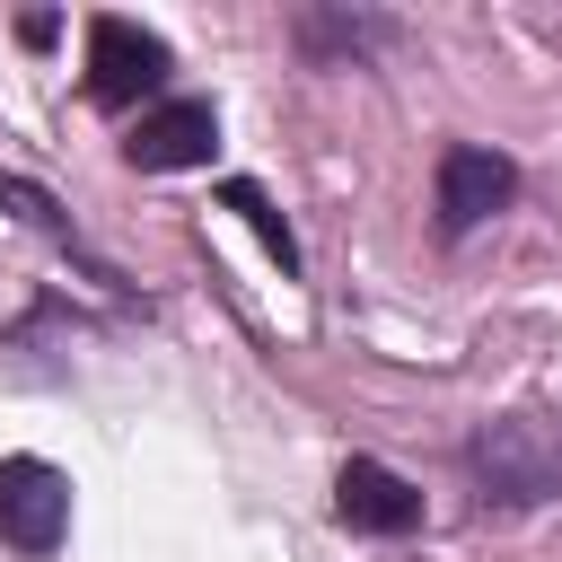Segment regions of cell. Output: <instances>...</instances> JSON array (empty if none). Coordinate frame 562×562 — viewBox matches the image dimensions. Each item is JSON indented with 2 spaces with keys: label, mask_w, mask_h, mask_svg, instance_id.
<instances>
[{
  "label": "cell",
  "mask_w": 562,
  "mask_h": 562,
  "mask_svg": "<svg viewBox=\"0 0 562 562\" xmlns=\"http://www.w3.org/2000/svg\"><path fill=\"white\" fill-rule=\"evenodd\" d=\"M228 211H246V228H255V237H263L281 263H299V237H290V220L263 202V184H228Z\"/></svg>",
  "instance_id": "cell-6"
},
{
  "label": "cell",
  "mask_w": 562,
  "mask_h": 562,
  "mask_svg": "<svg viewBox=\"0 0 562 562\" xmlns=\"http://www.w3.org/2000/svg\"><path fill=\"white\" fill-rule=\"evenodd\" d=\"M0 202H9V211H26V220H53V202H44L35 184H18V176H0Z\"/></svg>",
  "instance_id": "cell-7"
},
{
  "label": "cell",
  "mask_w": 562,
  "mask_h": 562,
  "mask_svg": "<svg viewBox=\"0 0 562 562\" xmlns=\"http://www.w3.org/2000/svg\"><path fill=\"white\" fill-rule=\"evenodd\" d=\"M149 88H167V44L149 26H132V18H88V97L132 105Z\"/></svg>",
  "instance_id": "cell-1"
},
{
  "label": "cell",
  "mask_w": 562,
  "mask_h": 562,
  "mask_svg": "<svg viewBox=\"0 0 562 562\" xmlns=\"http://www.w3.org/2000/svg\"><path fill=\"white\" fill-rule=\"evenodd\" d=\"M70 527V483L44 457H0V536L18 553H53Z\"/></svg>",
  "instance_id": "cell-2"
},
{
  "label": "cell",
  "mask_w": 562,
  "mask_h": 562,
  "mask_svg": "<svg viewBox=\"0 0 562 562\" xmlns=\"http://www.w3.org/2000/svg\"><path fill=\"white\" fill-rule=\"evenodd\" d=\"M123 149H132V167H149V176H176V167H202V158L220 149V114H211L202 97H176V105H158V114H140Z\"/></svg>",
  "instance_id": "cell-4"
},
{
  "label": "cell",
  "mask_w": 562,
  "mask_h": 562,
  "mask_svg": "<svg viewBox=\"0 0 562 562\" xmlns=\"http://www.w3.org/2000/svg\"><path fill=\"white\" fill-rule=\"evenodd\" d=\"M334 509H342V527H360V536H404V527H422V492H413L404 474H386L378 457H351V465L334 474Z\"/></svg>",
  "instance_id": "cell-5"
},
{
  "label": "cell",
  "mask_w": 562,
  "mask_h": 562,
  "mask_svg": "<svg viewBox=\"0 0 562 562\" xmlns=\"http://www.w3.org/2000/svg\"><path fill=\"white\" fill-rule=\"evenodd\" d=\"M509 193H518V176H509V158H501V149L457 140V149L439 158V228H448V237L483 228V220H492Z\"/></svg>",
  "instance_id": "cell-3"
}]
</instances>
